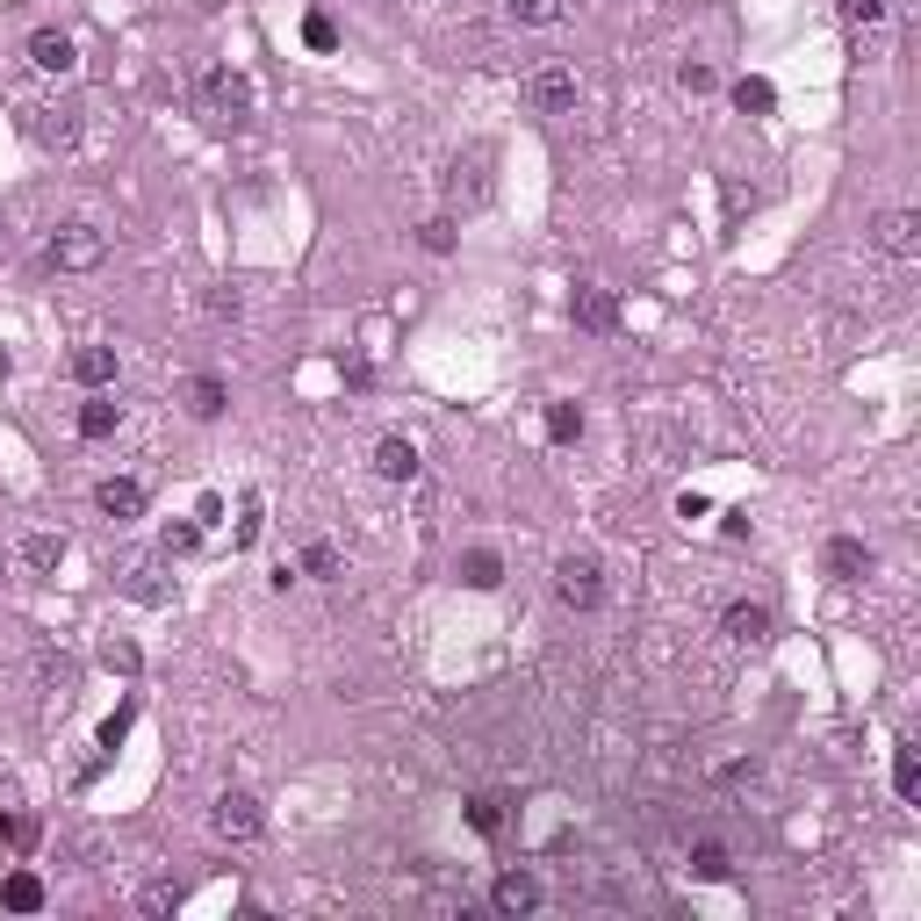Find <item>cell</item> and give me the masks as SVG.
I'll use <instances>...</instances> for the list:
<instances>
[{
    "mask_svg": "<svg viewBox=\"0 0 921 921\" xmlns=\"http://www.w3.org/2000/svg\"><path fill=\"white\" fill-rule=\"evenodd\" d=\"M447 210H461V216H475V210H490V195H497V181H490V151L483 144H469V151H453V167H447Z\"/></svg>",
    "mask_w": 921,
    "mask_h": 921,
    "instance_id": "1",
    "label": "cell"
},
{
    "mask_svg": "<svg viewBox=\"0 0 921 921\" xmlns=\"http://www.w3.org/2000/svg\"><path fill=\"white\" fill-rule=\"evenodd\" d=\"M555 598L569 604V612H598V598H604V561H598V555H561V561H555Z\"/></svg>",
    "mask_w": 921,
    "mask_h": 921,
    "instance_id": "2",
    "label": "cell"
},
{
    "mask_svg": "<svg viewBox=\"0 0 921 921\" xmlns=\"http://www.w3.org/2000/svg\"><path fill=\"white\" fill-rule=\"evenodd\" d=\"M101 259H108V238L94 224H65L58 238H51V267L58 274H94Z\"/></svg>",
    "mask_w": 921,
    "mask_h": 921,
    "instance_id": "3",
    "label": "cell"
},
{
    "mask_svg": "<svg viewBox=\"0 0 921 921\" xmlns=\"http://www.w3.org/2000/svg\"><path fill=\"white\" fill-rule=\"evenodd\" d=\"M576 94H583L576 87V65H533L526 73V101L540 108V116H569Z\"/></svg>",
    "mask_w": 921,
    "mask_h": 921,
    "instance_id": "4",
    "label": "cell"
},
{
    "mask_svg": "<svg viewBox=\"0 0 921 921\" xmlns=\"http://www.w3.org/2000/svg\"><path fill=\"white\" fill-rule=\"evenodd\" d=\"M202 108H210L216 122H245V108H253V87H245L231 65H210V73H202Z\"/></svg>",
    "mask_w": 921,
    "mask_h": 921,
    "instance_id": "5",
    "label": "cell"
},
{
    "mask_svg": "<svg viewBox=\"0 0 921 921\" xmlns=\"http://www.w3.org/2000/svg\"><path fill=\"white\" fill-rule=\"evenodd\" d=\"M94 512H101L108 526H137V518H144V483H130V475L94 483Z\"/></svg>",
    "mask_w": 921,
    "mask_h": 921,
    "instance_id": "6",
    "label": "cell"
},
{
    "mask_svg": "<svg viewBox=\"0 0 921 921\" xmlns=\"http://www.w3.org/2000/svg\"><path fill=\"white\" fill-rule=\"evenodd\" d=\"M835 15L849 22L857 51H878V44H886V22H892V8H886V0H835Z\"/></svg>",
    "mask_w": 921,
    "mask_h": 921,
    "instance_id": "7",
    "label": "cell"
},
{
    "mask_svg": "<svg viewBox=\"0 0 921 921\" xmlns=\"http://www.w3.org/2000/svg\"><path fill=\"white\" fill-rule=\"evenodd\" d=\"M771 604H727L720 612V634L735 641V649H763V641H771Z\"/></svg>",
    "mask_w": 921,
    "mask_h": 921,
    "instance_id": "8",
    "label": "cell"
},
{
    "mask_svg": "<svg viewBox=\"0 0 921 921\" xmlns=\"http://www.w3.org/2000/svg\"><path fill=\"white\" fill-rule=\"evenodd\" d=\"M210 821H216L224 843H253V835H259V800H253V792H224Z\"/></svg>",
    "mask_w": 921,
    "mask_h": 921,
    "instance_id": "9",
    "label": "cell"
},
{
    "mask_svg": "<svg viewBox=\"0 0 921 921\" xmlns=\"http://www.w3.org/2000/svg\"><path fill=\"white\" fill-rule=\"evenodd\" d=\"M871 238H878V253H886V259H914L921 253V216L914 210H886Z\"/></svg>",
    "mask_w": 921,
    "mask_h": 921,
    "instance_id": "10",
    "label": "cell"
},
{
    "mask_svg": "<svg viewBox=\"0 0 921 921\" xmlns=\"http://www.w3.org/2000/svg\"><path fill=\"white\" fill-rule=\"evenodd\" d=\"M569 318L583 324V332H620V302H612V288H576L569 296Z\"/></svg>",
    "mask_w": 921,
    "mask_h": 921,
    "instance_id": "11",
    "label": "cell"
},
{
    "mask_svg": "<svg viewBox=\"0 0 921 921\" xmlns=\"http://www.w3.org/2000/svg\"><path fill=\"white\" fill-rule=\"evenodd\" d=\"M30 65H36V73H51V79H65V73L79 65L73 36H65V30H36V36H30Z\"/></svg>",
    "mask_w": 921,
    "mask_h": 921,
    "instance_id": "12",
    "label": "cell"
},
{
    "mask_svg": "<svg viewBox=\"0 0 921 921\" xmlns=\"http://www.w3.org/2000/svg\"><path fill=\"white\" fill-rule=\"evenodd\" d=\"M490 907H497V914H533V907H540V878H533V871H504L497 886H490Z\"/></svg>",
    "mask_w": 921,
    "mask_h": 921,
    "instance_id": "13",
    "label": "cell"
},
{
    "mask_svg": "<svg viewBox=\"0 0 921 921\" xmlns=\"http://www.w3.org/2000/svg\"><path fill=\"white\" fill-rule=\"evenodd\" d=\"M73 382L79 389H108V382H116V346H79L73 353Z\"/></svg>",
    "mask_w": 921,
    "mask_h": 921,
    "instance_id": "14",
    "label": "cell"
},
{
    "mask_svg": "<svg viewBox=\"0 0 921 921\" xmlns=\"http://www.w3.org/2000/svg\"><path fill=\"white\" fill-rule=\"evenodd\" d=\"M828 576H835V583H857V576H871V547L849 540V533H843V540H828Z\"/></svg>",
    "mask_w": 921,
    "mask_h": 921,
    "instance_id": "15",
    "label": "cell"
},
{
    "mask_svg": "<svg viewBox=\"0 0 921 921\" xmlns=\"http://www.w3.org/2000/svg\"><path fill=\"white\" fill-rule=\"evenodd\" d=\"M375 475H382V483H410V475H418V447H410V439H382V447H375Z\"/></svg>",
    "mask_w": 921,
    "mask_h": 921,
    "instance_id": "16",
    "label": "cell"
},
{
    "mask_svg": "<svg viewBox=\"0 0 921 921\" xmlns=\"http://www.w3.org/2000/svg\"><path fill=\"white\" fill-rule=\"evenodd\" d=\"M36 137H44V144H73L79 137V108L73 101H58V108H36V122H30Z\"/></svg>",
    "mask_w": 921,
    "mask_h": 921,
    "instance_id": "17",
    "label": "cell"
},
{
    "mask_svg": "<svg viewBox=\"0 0 921 921\" xmlns=\"http://www.w3.org/2000/svg\"><path fill=\"white\" fill-rule=\"evenodd\" d=\"M224 404H231V389H224L216 375H195V382H188V410H195L202 425H210V418H224Z\"/></svg>",
    "mask_w": 921,
    "mask_h": 921,
    "instance_id": "18",
    "label": "cell"
},
{
    "mask_svg": "<svg viewBox=\"0 0 921 921\" xmlns=\"http://www.w3.org/2000/svg\"><path fill=\"white\" fill-rule=\"evenodd\" d=\"M735 108H741V116H771V108H778V87H771V79H756V73H741V79H735Z\"/></svg>",
    "mask_w": 921,
    "mask_h": 921,
    "instance_id": "19",
    "label": "cell"
},
{
    "mask_svg": "<svg viewBox=\"0 0 921 921\" xmlns=\"http://www.w3.org/2000/svg\"><path fill=\"white\" fill-rule=\"evenodd\" d=\"M461 583H469V590H497L504 583V561L490 555V547H475V555H461Z\"/></svg>",
    "mask_w": 921,
    "mask_h": 921,
    "instance_id": "20",
    "label": "cell"
},
{
    "mask_svg": "<svg viewBox=\"0 0 921 921\" xmlns=\"http://www.w3.org/2000/svg\"><path fill=\"white\" fill-rule=\"evenodd\" d=\"M0 900L15 907V914H36V907H44V878H36V871H15L8 886H0Z\"/></svg>",
    "mask_w": 921,
    "mask_h": 921,
    "instance_id": "21",
    "label": "cell"
},
{
    "mask_svg": "<svg viewBox=\"0 0 921 921\" xmlns=\"http://www.w3.org/2000/svg\"><path fill=\"white\" fill-rule=\"evenodd\" d=\"M22 561H30L36 576H51L65 561V540H58V533H30V540H22Z\"/></svg>",
    "mask_w": 921,
    "mask_h": 921,
    "instance_id": "22",
    "label": "cell"
},
{
    "mask_svg": "<svg viewBox=\"0 0 921 921\" xmlns=\"http://www.w3.org/2000/svg\"><path fill=\"white\" fill-rule=\"evenodd\" d=\"M547 439H555V447H576V439H583V410H576V404H547Z\"/></svg>",
    "mask_w": 921,
    "mask_h": 921,
    "instance_id": "23",
    "label": "cell"
},
{
    "mask_svg": "<svg viewBox=\"0 0 921 921\" xmlns=\"http://www.w3.org/2000/svg\"><path fill=\"white\" fill-rule=\"evenodd\" d=\"M116 425H122V410L108 404V396H94V404L79 410V439H108V432H116Z\"/></svg>",
    "mask_w": 921,
    "mask_h": 921,
    "instance_id": "24",
    "label": "cell"
},
{
    "mask_svg": "<svg viewBox=\"0 0 921 921\" xmlns=\"http://www.w3.org/2000/svg\"><path fill=\"white\" fill-rule=\"evenodd\" d=\"M892 792H900V800H921V763H914V749H892Z\"/></svg>",
    "mask_w": 921,
    "mask_h": 921,
    "instance_id": "25",
    "label": "cell"
},
{
    "mask_svg": "<svg viewBox=\"0 0 921 921\" xmlns=\"http://www.w3.org/2000/svg\"><path fill=\"white\" fill-rule=\"evenodd\" d=\"M512 22H526V30H555L561 0H512Z\"/></svg>",
    "mask_w": 921,
    "mask_h": 921,
    "instance_id": "26",
    "label": "cell"
},
{
    "mask_svg": "<svg viewBox=\"0 0 921 921\" xmlns=\"http://www.w3.org/2000/svg\"><path fill=\"white\" fill-rule=\"evenodd\" d=\"M469 828H475V835H504V800L475 792V800H469Z\"/></svg>",
    "mask_w": 921,
    "mask_h": 921,
    "instance_id": "27",
    "label": "cell"
},
{
    "mask_svg": "<svg viewBox=\"0 0 921 921\" xmlns=\"http://www.w3.org/2000/svg\"><path fill=\"white\" fill-rule=\"evenodd\" d=\"M302 576L332 583V576H339V547H332V540H310V547H302Z\"/></svg>",
    "mask_w": 921,
    "mask_h": 921,
    "instance_id": "28",
    "label": "cell"
},
{
    "mask_svg": "<svg viewBox=\"0 0 921 921\" xmlns=\"http://www.w3.org/2000/svg\"><path fill=\"white\" fill-rule=\"evenodd\" d=\"M159 547H167L173 561H181V555H195V547H202V518H181V526H167V540H159Z\"/></svg>",
    "mask_w": 921,
    "mask_h": 921,
    "instance_id": "29",
    "label": "cell"
},
{
    "mask_svg": "<svg viewBox=\"0 0 921 921\" xmlns=\"http://www.w3.org/2000/svg\"><path fill=\"white\" fill-rule=\"evenodd\" d=\"M692 871H698V878H727V871H735V857H727L720 843H698V849H692Z\"/></svg>",
    "mask_w": 921,
    "mask_h": 921,
    "instance_id": "30",
    "label": "cell"
},
{
    "mask_svg": "<svg viewBox=\"0 0 921 921\" xmlns=\"http://www.w3.org/2000/svg\"><path fill=\"white\" fill-rule=\"evenodd\" d=\"M302 44H310V51H332V44H339V22H332V15H324V8H318V15L302 22Z\"/></svg>",
    "mask_w": 921,
    "mask_h": 921,
    "instance_id": "31",
    "label": "cell"
},
{
    "mask_svg": "<svg viewBox=\"0 0 921 921\" xmlns=\"http://www.w3.org/2000/svg\"><path fill=\"white\" fill-rule=\"evenodd\" d=\"M0 835H8V849H36V814H8Z\"/></svg>",
    "mask_w": 921,
    "mask_h": 921,
    "instance_id": "32",
    "label": "cell"
},
{
    "mask_svg": "<svg viewBox=\"0 0 921 921\" xmlns=\"http://www.w3.org/2000/svg\"><path fill=\"white\" fill-rule=\"evenodd\" d=\"M425 253H453V216H432V224H418Z\"/></svg>",
    "mask_w": 921,
    "mask_h": 921,
    "instance_id": "33",
    "label": "cell"
},
{
    "mask_svg": "<svg viewBox=\"0 0 921 921\" xmlns=\"http://www.w3.org/2000/svg\"><path fill=\"white\" fill-rule=\"evenodd\" d=\"M202 310H210V318H238L245 296H238V288H210V296H202Z\"/></svg>",
    "mask_w": 921,
    "mask_h": 921,
    "instance_id": "34",
    "label": "cell"
},
{
    "mask_svg": "<svg viewBox=\"0 0 921 921\" xmlns=\"http://www.w3.org/2000/svg\"><path fill=\"white\" fill-rule=\"evenodd\" d=\"M181 907V886H144V914H173Z\"/></svg>",
    "mask_w": 921,
    "mask_h": 921,
    "instance_id": "35",
    "label": "cell"
},
{
    "mask_svg": "<svg viewBox=\"0 0 921 921\" xmlns=\"http://www.w3.org/2000/svg\"><path fill=\"white\" fill-rule=\"evenodd\" d=\"M101 663H108V670H122V677H137V649H130V641H108Z\"/></svg>",
    "mask_w": 921,
    "mask_h": 921,
    "instance_id": "36",
    "label": "cell"
},
{
    "mask_svg": "<svg viewBox=\"0 0 921 921\" xmlns=\"http://www.w3.org/2000/svg\"><path fill=\"white\" fill-rule=\"evenodd\" d=\"M130 713H137V706H116V713H108V720H101V749H116V741L130 735Z\"/></svg>",
    "mask_w": 921,
    "mask_h": 921,
    "instance_id": "37",
    "label": "cell"
},
{
    "mask_svg": "<svg viewBox=\"0 0 921 921\" xmlns=\"http://www.w3.org/2000/svg\"><path fill=\"white\" fill-rule=\"evenodd\" d=\"M259 540V497H245V518H238V547Z\"/></svg>",
    "mask_w": 921,
    "mask_h": 921,
    "instance_id": "38",
    "label": "cell"
},
{
    "mask_svg": "<svg viewBox=\"0 0 921 921\" xmlns=\"http://www.w3.org/2000/svg\"><path fill=\"white\" fill-rule=\"evenodd\" d=\"M677 79H684V87H692V94H713V65H684Z\"/></svg>",
    "mask_w": 921,
    "mask_h": 921,
    "instance_id": "39",
    "label": "cell"
},
{
    "mask_svg": "<svg viewBox=\"0 0 921 921\" xmlns=\"http://www.w3.org/2000/svg\"><path fill=\"white\" fill-rule=\"evenodd\" d=\"M706 512H713V504L698 497V490H684V497H677V518H706Z\"/></svg>",
    "mask_w": 921,
    "mask_h": 921,
    "instance_id": "40",
    "label": "cell"
},
{
    "mask_svg": "<svg viewBox=\"0 0 921 921\" xmlns=\"http://www.w3.org/2000/svg\"><path fill=\"white\" fill-rule=\"evenodd\" d=\"M8 375H15V353H8V346H0V382H8Z\"/></svg>",
    "mask_w": 921,
    "mask_h": 921,
    "instance_id": "41",
    "label": "cell"
}]
</instances>
